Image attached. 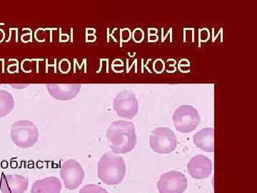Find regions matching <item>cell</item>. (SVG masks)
<instances>
[{"mask_svg":"<svg viewBox=\"0 0 257 193\" xmlns=\"http://www.w3.org/2000/svg\"><path fill=\"white\" fill-rule=\"evenodd\" d=\"M106 139L113 153L126 154L136 146L135 125L126 120L113 122L106 130Z\"/></svg>","mask_w":257,"mask_h":193,"instance_id":"6da1fadb","label":"cell"},{"mask_svg":"<svg viewBox=\"0 0 257 193\" xmlns=\"http://www.w3.org/2000/svg\"><path fill=\"white\" fill-rule=\"evenodd\" d=\"M126 172L124 159L113 152H106L98 162V177L103 183L108 185L121 183L124 179Z\"/></svg>","mask_w":257,"mask_h":193,"instance_id":"7a4b0ae2","label":"cell"},{"mask_svg":"<svg viewBox=\"0 0 257 193\" xmlns=\"http://www.w3.org/2000/svg\"><path fill=\"white\" fill-rule=\"evenodd\" d=\"M10 135L15 145L23 149L33 147L40 138L38 128L30 120L15 122L12 126Z\"/></svg>","mask_w":257,"mask_h":193,"instance_id":"3957f363","label":"cell"},{"mask_svg":"<svg viewBox=\"0 0 257 193\" xmlns=\"http://www.w3.org/2000/svg\"><path fill=\"white\" fill-rule=\"evenodd\" d=\"M175 129L179 133H192L201 122L199 112L192 106L184 105L179 106L172 116Z\"/></svg>","mask_w":257,"mask_h":193,"instance_id":"277c9868","label":"cell"},{"mask_svg":"<svg viewBox=\"0 0 257 193\" xmlns=\"http://www.w3.org/2000/svg\"><path fill=\"white\" fill-rule=\"evenodd\" d=\"M150 147L159 154H170L177 148V138L169 128L160 127L152 130L150 138Z\"/></svg>","mask_w":257,"mask_h":193,"instance_id":"5b68a950","label":"cell"},{"mask_svg":"<svg viewBox=\"0 0 257 193\" xmlns=\"http://www.w3.org/2000/svg\"><path fill=\"white\" fill-rule=\"evenodd\" d=\"M113 109L120 118L133 119L138 114V98L132 91H123L114 98L113 101Z\"/></svg>","mask_w":257,"mask_h":193,"instance_id":"8992f818","label":"cell"},{"mask_svg":"<svg viewBox=\"0 0 257 193\" xmlns=\"http://www.w3.org/2000/svg\"><path fill=\"white\" fill-rule=\"evenodd\" d=\"M60 177L63 180L64 187L73 190L78 188L82 183L85 177V172L79 162L69 159L61 166Z\"/></svg>","mask_w":257,"mask_h":193,"instance_id":"52a82bcc","label":"cell"},{"mask_svg":"<svg viewBox=\"0 0 257 193\" xmlns=\"http://www.w3.org/2000/svg\"><path fill=\"white\" fill-rule=\"evenodd\" d=\"M187 177L178 171H170L161 176L157 182L160 193H183L187 189Z\"/></svg>","mask_w":257,"mask_h":193,"instance_id":"ba28073f","label":"cell"},{"mask_svg":"<svg viewBox=\"0 0 257 193\" xmlns=\"http://www.w3.org/2000/svg\"><path fill=\"white\" fill-rule=\"evenodd\" d=\"M187 170L192 177L197 179L207 178L212 173V162L204 155H197L192 157L187 165Z\"/></svg>","mask_w":257,"mask_h":193,"instance_id":"9c48e42d","label":"cell"},{"mask_svg":"<svg viewBox=\"0 0 257 193\" xmlns=\"http://www.w3.org/2000/svg\"><path fill=\"white\" fill-rule=\"evenodd\" d=\"M28 177L20 175H4L0 180L2 193H25L28 189Z\"/></svg>","mask_w":257,"mask_h":193,"instance_id":"30bf717a","label":"cell"},{"mask_svg":"<svg viewBox=\"0 0 257 193\" xmlns=\"http://www.w3.org/2000/svg\"><path fill=\"white\" fill-rule=\"evenodd\" d=\"M49 94L57 101H71L80 92L82 85L79 84H56L47 85Z\"/></svg>","mask_w":257,"mask_h":193,"instance_id":"8fae6325","label":"cell"},{"mask_svg":"<svg viewBox=\"0 0 257 193\" xmlns=\"http://www.w3.org/2000/svg\"><path fill=\"white\" fill-rule=\"evenodd\" d=\"M194 143L203 151L213 152L214 150V132L211 128H203L194 135Z\"/></svg>","mask_w":257,"mask_h":193,"instance_id":"7c38bea8","label":"cell"},{"mask_svg":"<svg viewBox=\"0 0 257 193\" xmlns=\"http://www.w3.org/2000/svg\"><path fill=\"white\" fill-rule=\"evenodd\" d=\"M62 183L56 177L39 179L32 184L31 193H60Z\"/></svg>","mask_w":257,"mask_h":193,"instance_id":"4fadbf2b","label":"cell"},{"mask_svg":"<svg viewBox=\"0 0 257 193\" xmlns=\"http://www.w3.org/2000/svg\"><path fill=\"white\" fill-rule=\"evenodd\" d=\"M15 108V99L8 91L0 90V118L8 116Z\"/></svg>","mask_w":257,"mask_h":193,"instance_id":"5bb4252c","label":"cell"},{"mask_svg":"<svg viewBox=\"0 0 257 193\" xmlns=\"http://www.w3.org/2000/svg\"><path fill=\"white\" fill-rule=\"evenodd\" d=\"M106 189L101 187V186L97 185V184H90L84 185L79 190V193H102L106 192Z\"/></svg>","mask_w":257,"mask_h":193,"instance_id":"9a60e30c","label":"cell"},{"mask_svg":"<svg viewBox=\"0 0 257 193\" xmlns=\"http://www.w3.org/2000/svg\"><path fill=\"white\" fill-rule=\"evenodd\" d=\"M70 69V64L67 60H63L61 61L60 63V69L61 72L63 73L68 72Z\"/></svg>","mask_w":257,"mask_h":193,"instance_id":"2e32d148","label":"cell"},{"mask_svg":"<svg viewBox=\"0 0 257 193\" xmlns=\"http://www.w3.org/2000/svg\"><path fill=\"white\" fill-rule=\"evenodd\" d=\"M28 85L27 84H11V87L15 88V89H24V88H26Z\"/></svg>","mask_w":257,"mask_h":193,"instance_id":"e0dca14e","label":"cell"},{"mask_svg":"<svg viewBox=\"0 0 257 193\" xmlns=\"http://www.w3.org/2000/svg\"><path fill=\"white\" fill-rule=\"evenodd\" d=\"M5 37V33L4 30L0 29V42H2L4 40Z\"/></svg>","mask_w":257,"mask_h":193,"instance_id":"ac0fdd59","label":"cell"},{"mask_svg":"<svg viewBox=\"0 0 257 193\" xmlns=\"http://www.w3.org/2000/svg\"><path fill=\"white\" fill-rule=\"evenodd\" d=\"M102 193H109V192H108L107 191H106V192H102Z\"/></svg>","mask_w":257,"mask_h":193,"instance_id":"d6986e66","label":"cell"}]
</instances>
